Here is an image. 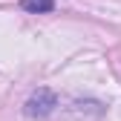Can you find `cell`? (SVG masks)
Masks as SVG:
<instances>
[{
  "mask_svg": "<svg viewBox=\"0 0 121 121\" xmlns=\"http://www.w3.org/2000/svg\"><path fill=\"white\" fill-rule=\"evenodd\" d=\"M52 107H58V98L49 89H38V92L26 101V115L29 118H43V115L52 112Z\"/></svg>",
  "mask_w": 121,
  "mask_h": 121,
  "instance_id": "obj_1",
  "label": "cell"
},
{
  "mask_svg": "<svg viewBox=\"0 0 121 121\" xmlns=\"http://www.w3.org/2000/svg\"><path fill=\"white\" fill-rule=\"evenodd\" d=\"M20 6L26 12H52L55 9V0H20Z\"/></svg>",
  "mask_w": 121,
  "mask_h": 121,
  "instance_id": "obj_2",
  "label": "cell"
}]
</instances>
